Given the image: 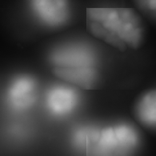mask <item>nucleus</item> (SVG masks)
<instances>
[{
  "label": "nucleus",
  "mask_w": 156,
  "mask_h": 156,
  "mask_svg": "<svg viewBox=\"0 0 156 156\" xmlns=\"http://www.w3.org/2000/svg\"><path fill=\"white\" fill-rule=\"evenodd\" d=\"M82 96L77 87L61 82L47 88L43 96V105L47 113L57 119L70 117L79 109Z\"/></svg>",
  "instance_id": "obj_5"
},
{
  "label": "nucleus",
  "mask_w": 156,
  "mask_h": 156,
  "mask_svg": "<svg viewBox=\"0 0 156 156\" xmlns=\"http://www.w3.org/2000/svg\"><path fill=\"white\" fill-rule=\"evenodd\" d=\"M48 61L61 81L75 87L92 89L99 81V56L90 43L78 40L59 43L50 51Z\"/></svg>",
  "instance_id": "obj_2"
},
{
  "label": "nucleus",
  "mask_w": 156,
  "mask_h": 156,
  "mask_svg": "<svg viewBox=\"0 0 156 156\" xmlns=\"http://www.w3.org/2000/svg\"><path fill=\"white\" fill-rule=\"evenodd\" d=\"M140 135L129 122L81 123L70 134L72 149L81 156H134Z\"/></svg>",
  "instance_id": "obj_1"
},
{
  "label": "nucleus",
  "mask_w": 156,
  "mask_h": 156,
  "mask_svg": "<svg viewBox=\"0 0 156 156\" xmlns=\"http://www.w3.org/2000/svg\"><path fill=\"white\" fill-rule=\"evenodd\" d=\"M39 99V83L35 78L20 74L11 79L5 90L4 104L11 113L23 115L32 110Z\"/></svg>",
  "instance_id": "obj_4"
},
{
  "label": "nucleus",
  "mask_w": 156,
  "mask_h": 156,
  "mask_svg": "<svg viewBox=\"0 0 156 156\" xmlns=\"http://www.w3.org/2000/svg\"><path fill=\"white\" fill-rule=\"evenodd\" d=\"M28 7L37 23L47 29L66 26L71 17L68 0H27Z\"/></svg>",
  "instance_id": "obj_6"
},
{
  "label": "nucleus",
  "mask_w": 156,
  "mask_h": 156,
  "mask_svg": "<svg viewBox=\"0 0 156 156\" xmlns=\"http://www.w3.org/2000/svg\"><path fill=\"white\" fill-rule=\"evenodd\" d=\"M87 27L94 36L119 50L137 48L143 39L142 23L131 9H89Z\"/></svg>",
  "instance_id": "obj_3"
},
{
  "label": "nucleus",
  "mask_w": 156,
  "mask_h": 156,
  "mask_svg": "<svg viewBox=\"0 0 156 156\" xmlns=\"http://www.w3.org/2000/svg\"><path fill=\"white\" fill-rule=\"evenodd\" d=\"M135 115L143 125L156 128V89L140 97L135 106Z\"/></svg>",
  "instance_id": "obj_7"
},
{
  "label": "nucleus",
  "mask_w": 156,
  "mask_h": 156,
  "mask_svg": "<svg viewBox=\"0 0 156 156\" xmlns=\"http://www.w3.org/2000/svg\"><path fill=\"white\" fill-rule=\"evenodd\" d=\"M143 11L156 18V0H137Z\"/></svg>",
  "instance_id": "obj_8"
}]
</instances>
